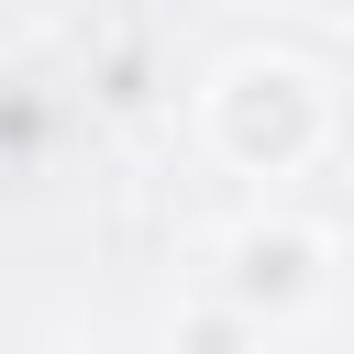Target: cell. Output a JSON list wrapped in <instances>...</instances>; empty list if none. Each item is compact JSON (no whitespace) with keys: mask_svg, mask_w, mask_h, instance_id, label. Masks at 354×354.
Returning <instances> with one entry per match:
<instances>
[{"mask_svg":"<svg viewBox=\"0 0 354 354\" xmlns=\"http://www.w3.org/2000/svg\"><path fill=\"white\" fill-rule=\"evenodd\" d=\"M199 133L221 166L243 177H299L321 144H332V77L288 44H243L232 66H210L199 88Z\"/></svg>","mask_w":354,"mask_h":354,"instance_id":"cell-1","label":"cell"},{"mask_svg":"<svg viewBox=\"0 0 354 354\" xmlns=\"http://www.w3.org/2000/svg\"><path fill=\"white\" fill-rule=\"evenodd\" d=\"M321 266H332V243H321L310 221L266 210V221H243V232L221 243V310H232V321H288V310L321 288Z\"/></svg>","mask_w":354,"mask_h":354,"instance_id":"cell-2","label":"cell"},{"mask_svg":"<svg viewBox=\"0 0 354 354\" xmlns=\"http://www.w3.org/2000/svg\"><path fill=\"white\" fill-rule=\"evenodd\" d=\"M343 44H354V22H343Z\"/></svg>","mask_w":354,"mask_h":354,"instance_id":"cell-3","label":"cell"}]
</instances>
